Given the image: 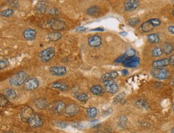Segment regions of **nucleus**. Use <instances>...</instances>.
Here are the masks:
<instances>
[{"label": "nucleus", "mask_w": 174, "mask_h": 133, "mask_svg": "<svg viewBox=\"0 0 174 133\" xmlns=\"http://www.w3.org/2000/svg\"><path fill=\"white\" fill-rule=\"evenodd\" d=\"M55 126H57V127H59V128H65L67 127V124L65 122H61V121H59V122H55Z\"/></svg>", "instance_id": "nucleus-38"}, {"label": "nucleus", "mask_w": 174, "mask_h": 133, "mask_svg": "<svg viewBox=\"0 0 174 133\" xmlns=\"http://www.w3.org/2000/svg\"><path fill=\"white\" fill-rule=\"evenodd\" d=\"M171 133H174V128L171 130Z\"/></svg>", "instance_id": "nucleus-47"}, {"label": "nucleus", "mask_w": 174, "mask_h": 133, "mask_svg": "<svg viewBox=\"0 0 174 133\" xmlns=\"http://www.w3.org/2000/svg\"><path fill=\"white\" fill-rule=\"evenodd\" d=\"M39 80L36 79V78H32V79H30L26 81V83L24 84L25 89H27L28 91H30V90H34V89L37 88L39 87Z\"/></svg>", "instance_id": "nucleus-15"}, {"label": "nucleus", "mask_w": 174, "mask_h": 133, "mask_svg": "<svg viewBox=\"0 0 174 133\" xmlns=\"http://www.w3.org/2000/svg\"><path fill=\"white\" fill-rule=\"evenodd\" d=\"M62 38V35L59 31H54L53 32L48 34V39L51 42H56Z\"/></svg>", "instance_id": "nucleus-22"}, {"label": "nucleus", "mask_w": 174, "mask_h": 133, "mask_svg": "<svg viewBox=\"0 0 174 133\" xmlns=\"http://www.w3.org/2000/svg\"><path fill=\"white\" fill-rule=\"evenodd\" d=\"M168 30H169V31L170 32V33L174 35V25L169 26V27H168Z\"/></svg>", "instance_id": "nucleus-41"}, {"label": "nucleus", "mask_w": 174, "mask_h": 133, "mask_svg": "<svg viewBox=\"0 0 174 133\" xmlns=\"http://www.w3.org/2000/svg\"><path fill=\"white\" fill-rule=\"evenodd\" d=\"M125 54H126V56H127L128 58H130V57H133V56H135L136 52H135V51L133 50V49L129 48V49L125 52Z\"/></svg>", "instance_id": "nucleus-37"}, {"label": "nucleus", "mask_w": 174, "mask_h": 133, "mask_svg": "<svg viewBox=\"0 0 174 133\" xmlns=\"http://www.w3.org/2000/svg\"><path fill=\"white\" fill-rule=\"evenodd\" d=\"M97 113H98V111L96 108H89L87 109V115L90 118H95L96 116Z\"/></svg>", "instance_id": "nucleus-30"}, {"label": "nucleus", "mask_w": 174, "mask_h": 133, "mask_svg": "<svg viewBox=\"0 0 174 133\" xmlns=\"http://www.w3.org/2000/svg\"><path fill=\"white\" fill-rule=\"evenodd\" d=\"M151 74L157 80H166L170 76V72L166 68H153L151 71Z\"/></svg>", "instance_id": "nucleus-5"}, {"label": "nucleus", "mask_w": 174, "mask_h": 133, "mask_svg": "<svg viewBox=\"0 0 174 133\" xmlns=\"http://www.w3.org/2000/svg\"><path fill=\"white\" fill-rule=\"evenodd\" d=\"M4 95L7 97L11 100H14L16 97V92L13 89H6L4 90Z\"/></svg>", "instance_id": "nucleus-26"}, {"label": "nucleus", "mask_w": 174, "mask_h": 133, "mask_svg": "<svg viewBox=\"0 0 174 133\" xmlns=\"http://www.w3.org/2000/svg\"><path fill=\"white\" fill-rule=\"evenodd\" d=\"M173 111H174V103H173Z\"/></svg>", "instance_id": "nucleus-49"}, {"label": "nucleus", "mask_w": 174, "mask_h": 133, "mask_svg": "<svg viewBox=\"0 0 174 133\" xmlns=\"http://www.w3.org/2000/svg\"><path fill=\"white\" fill-rule=\"evenodd\" d=\"M47 7H48V3L46 1H40L36 4V11L39 14H42V13L46 12Z\"/></svg>", "instance_id": "nucleus-18"}, {"label": "nucleus", "mask_w": 174, "mask_h": 133, "mask_svg": "<svg viewBox=\"0 0 174 133\" xmlns=\"http://www.w3.org/2000/svg\"><path fill=\"white\" fill-rule=\"evenodd\" d=\"M122 35H127V32H121V33H120Z\"/></svg>", "instance_id": "nucleus-46"}, {"label": "nucleus", "mask_w": 174, "mask_h": 133, "mask_svg": "<svg viewBox=\"0 0 174 133\" xmlns=\"http://www.w3.org/2000/svg\"><path fill=\"white\" fill-rule=\"evenodd\" d=\"M147 39H148V41L150 43H153V44L158 43L160 42V37H159L157 34L156 33H152L149 35L148 37H147Z\"/></svg>", "instance_id": "nucleus-24"}, {"label": "nucleus", "mask_w": 174, "mask_h": 133, "mask_svg": "<svg viewBox=\"0 0 174 133\" xmlns=\"http://www.w3.org/2000/svg\"><path fill=\"white\" fill-rule=\"evenodd\" d=\"M128 58V57L126 56V54H124V55H122V56H120L118 59H116L115 62H116V63H122V64H123Z\"/></svg>", "instance_id": "nucleus-36"}, {"label": "nucleus", "mask_w": 174, "mask_h": 133, "mask_svg": "<svg viewBox=\"0 0 174 133\" xmlns=\"http://www.w3.org/2000/svg\"><path fill=\"white\" fill-rule=\"evenodd\" d=\"M13 14H14V11L11 8L6 9V10H4V11H3L1 12V15L3 17H4V18H10V17L12 16Z\"/></svg>", "instance_id": "nucleus-31"}, {"label": "nucleus", "mask_w": 174, "mask_h": 133, "mask_svg": "<svg viewBox=\"0 0 174 133\" xmlns=\"http://www.w3.org/2000/svg\"><path fill=\"white\" fill-rule=\"evenodd\" d=\"M51 87H52L53 88L59 90V91H61V92H65V91H67V89H68L67 84L64 83V82H61V81H56V82H54V83L51 84Z\"/></svg>", "instance_id": "nucleus-20"}, {"label": "nucleus", "mask_w": 174, "mask_h": 133, "mask_svg": "<svg viewBox=\"0 0 174 133\" xmlns=\"http://www.w3.org/2000/svg\"><path fill=\"white\" fill-rule=\"evenodd\" d=\"M91 31H104V29H103L102 27L100 28V27H98V28H96V29H91Z\"/></svg>", "instance_id": "nucleus-43"}, {"label": "nucleus", "mask_w": 174, "mask_h": 133, "mask_svg": "<svg viewBox=\"0 0 174 133\" xmlns=\"http://www.w3.org/2000/svg\"><path fill=\"white\" fill-rule=\"evenodd\" d=\"M99 11H100V8H99V7L93 6V7H89L88 9L87 14H89V15H96V14H99Z\"/></svg>", "instance_id": "nucleus-27"}, {"label": "nucleus", "mask_w": 174, "mask_h": 133, "mask_svg": "<svg viewBox=\"0 0 174 133\" xmlns=\"http://www.w3.org/2000/svg\"><path fill=\"white\" fill-rule=\"evenodd\" d=\"M79 110H80V108H79L78 104L75 103H70L65 106L64 114L67 117H73L75 115H77Z\"/></svg>", "instance_id": "nucleus-6"}, {"label": "nucleus", "mask_w": 174, "mask_h": 133, "mask_svg": "<svg viewBox=\"0 0 174 133\" xmlns=\"http://www.w3.org/2000/svg\"><path fill=\"white\" fill-rule=\"evenodd\" d=\"M26 78H27L26 73L24 72H20L10 78L9 83L12 87L21 86L26 80Z\"/></svg>", "instance_id": "nucleus-2"}, {"label": "nucleus", "mask_w": 174, "mask_h": 133, "mask_svg": "<svg viewBox=\"0 0 174 133\" xmlns=\"http://www.w3.org/2000/svg\"><path fill=\"white\" fill-rule=\"evenodd\" d=\"M173 5H174V2H173Z\"/></svg>", "instance_id": "nucleus-50"}, {"label": "nucleus", "mask_w": 174, "mask_h": 133, "mask_svg": "<svg viewBox=\"0 0 174 133\" xmlns=\"http://www.w3.org/2000/svg\"><path fill=\"white\" fill-rule=\"evenodd\" d=\"M88 43L91 47H99L102 44V38L97 35H91L88 39Z\"/></svg>", "instance_id": "nucleus-11"}, {"label": "nucleus", "mask_w": 174, "mask_h": 133, "mask_svg": "<svg viewBox=\"0 0 174 133\" xmlns=\"http://www.w3.org/2000/svg\"><path fill=\"white\" fill-rule=\"evenodd\" d=\"M121 73H122V75H124V76H126V75H128V71L126 69H124L121 71Z\"/></svg>", "instance_id": "nucleus-42"}, {"label": "nucleus", "mask_w": 174, "mask_h": 133, "mask_svg": "<svg viewBox=\"0 0 174 133\" xmlns=\"http://www.w3.org/2000/svg\"><path fill=\"white\" fill-rule=\"evenodd\" d=\"M161 24V21L159 19H151V20H148L146 22H143L141 26H140V31L143 33H149L154 29V27H159Z\"/></svg>", "instance_id": "nucleus-1"}, {"label": "nucleus", "mask_w": 174, "mask_h": 133, "mask_svg": "<svg viewBox=\"0 0 174 133\" xmlns=\"http://www.w3.org/2000/svg\"><path fill=\"white\" fill-rule=\"evenodd\" d=\"M9 64V62L7 59H2L1 60H0V68H1V70H3V68H5V67H7V66H8Z\"/></svg>", "instance_id": "nucleus-34"}, {"label": "nucleus", "mask_w": 174, "mask_h": 133, "mask_svg": "<svg viewBox=\"0 0 174 133\" xmlns=\"http://www.w3.org/2000/svg\"><path fill=\"white\" fill-rule=\"evenodd\" d=\"M127 124V117L126 116H121L119 119V126L120 127H124Z\"/></svg>", "instance_id": "nucleus-35"}, {"label": "nucleus", "mask_w": 174, "mask_h": 133, "mask_svg": "<svg viewBox=\"0 0 174 133\" xmlns=\"http://www.w3.org/2000/svg\"><path fill=\"white\" fill-rule=\"evenodd\" d=\"M168 65H169V59L167 58L155 60L152 64V66L153 68H165Z\"/></svg>", "instance_id": "nucleus-17"}, {"label": "nucleus", "mask_w": 174, "mask_h": 133, "mask_svg": "<svg viewBox=\"0 0 174 133\" xmlns=\"http://www.w3.org/2000/svg\"><path fill=\"white\" fill-rule=\"evenodd\" d=\"M124 97V93H122V94L118 95L116 98H115V100H114V103H117L118 101H120L121 100H123Z\"/></svg>", "instance_id": "nucleus-39"}, {"label": "nucleus", "mask_w": 174, "mask_h": 133, "mask_svg": "<svg viewBox=\"0 0 174 133\" xmlns=\"http://www.w3.org/2000/svg\"><path fill=\"white\" fill-rule=\"evenodd\" d=\"M90 91L93 95H101L104 94V89L101 86L99 85H94L92 86L90 88Z\"/></svg>", "instance_id": "nucleus-23"}, {"label": "nucleus", "mask_w": 174, "mask_h": 133, "mask_svg": "<svg viewBox=\"0 0 174 133\" xmlns=\"http://www.w3.org/2000/svg\"><path fill=\"white\" fill-rule=\"evenodd\" d=\"M47 24L50 27L51 29H52L55 31H61V30H64V28L66 27V24L64 21L59 20V19H55V18H53L51 20H50L47 22Z\"/></svg>", "instance_id": "nucleus-7"}, {"label": "nucleus", "mask_w": 174, "mask_h": 133, "mask_svg": "<svg viewBox=\"0 0 174 133\" xmlns=\"http://www.w3.org/2000/svg\"><path fill=\"white\" fill-rule=\"evenodd\" d=\"M140 22H141V20L138 18H132V19L128 20V24L130 27H136V26L138 25Z\"/></svg>", "instance_id": "nucleus-32"}, {"label": "nucleus", "mask_w": 174, "mask_h": 133, "mask_svg": "<svg viewBox=\"0 0 174 133\" xmlns=\"http://www.w3.org/2000/svg\"><path fill=\"white\" fill-rule=\"evenodd\" d=\"M65 104L63 101H55V102L51 103L48 108H49V111L51 113L54 114V115H61L62 113L64 112V109H65Z\"/></svg>", "instance_id": "nucleus-4"}, {"label": "nucleus", "mask_w": 174, "mask_h": 133, "mask_svg": "<svg viewBox=\"0 0 174 133\" xmlns=\"http://www.w3.org/2000/svg\"><path fill=\"white\" fill-rule=\"evenodd\" d=\"M86 30V28L84 27H78L77 29H76V31H85Z\"/></svg>", "instance_id": "nucleus-44"}, {"label": "nucleus", "mask_w": 174, "mask_h": 133, "mask_svg": "<svg viewBox=\"0 0 174 133\" xmlns=\"http://www.w3.org/2000/svg\"><path fill=\"white\" fill-rule=\"evenodd\" d=\"M162 49H163L164 53L165 54V55H170L173 53L174 50V47L173 45L170 43H165V44H164L163 47H162Z\"/></svg>", "instance_id": "nucleus-25"}, {"label": "nucleus", "mask_w": 174, "mask_h": 133, "mask_svg": "<svg viewBox=\"0 0 174 133\" xmlns=\"http://www.w3.org/2000/svg\"><path fill=\"white\" fill-rule=\"evenodd\" d=\"M117 76H118V72H115V71H114V72H108V73H105V74H104V75H102V77H101V81L104 83V82H106V81L112 80L114 79H116Z\"/></svg>", "instance_id": "nucleus-19"}, {"label": "nucleus", "mask_w": 174, "mask_h": 133, "mask_svg": "<svg viewBox=\"0 0 174 133\" xmlns=\"http://www.w3.org/2000/svg\"><path fill=\"white\" fill-rule=\"evenodd\" d=\"M172 14H173V16H174V10L172 11Z\"/></svg>", "instance_id": "nucleus-48"}, {"label": "nucleus", "mask_w": 174, "mask_h": 133, "mask_svg": "<svg viewBox=\"0 0 174 133\" xmlns=\"http://www.w3.org/2000/svg\"><path fill=\"white\" fill-rule=\"evenodd\" d=\"M28 124L31 128H39L44 124V119L39 114H35Z\"/></svg>", "instance_id": "nucleus-8"}, {"label": "nucleus", "mask_w": 174, "mask_h": 133, "mask_svg": "<svg viewBox=\"0 0 174 133\" xmlns=\"http://www.w3.org/2000/svg\"><path fill=\"white\" fill-rule=\"evenodd\" d=\"M75 97L80 102H85V101L88 100V95L85 94V93H81V92L76 93L75 94Z\"/></svg>", "instance_id": "nucleus-29"}, {"label": "nucleus", "mask_w": 174, "mask_h": 133, "mask_svg": "<svg viewBox=\"0 0 174 133\" xmlns=\"http://www.w3.org/2000/svg\"><path fill=\"white\" fill-rule=\"evenodd\" d=\"M123 64L126 67H136L140 64V59L138 57H136V56L130 57V58H128L123 63Z\"/></svg>", "instance_id": "nucleus-13"}, {"label": "nucleus", "mask_w": 174, "mask_h": 133, "mask_svg": "<svg viewBox=\"0 0 174 133\" xmlns=\"http://www.w3.org/2000/svg\"><path fill=\"white\" fill-rule=\"evenodd\" d=\"M36 31H35L34 29H31V28H27L23 33H22V35L24 37V39L27 40V41H31V40H34L36 39Z\"/></svg>", "instance_id": "nucleus-16"}, {"label": "nucleus", "mask_w": 174, "mask_h": 133, "mask_svg": "<svg viewBox=\"0 0 174 133\" xmlns=\"http://www.w3.org/2000/svg\"><path fill=\"white\" fill-rule=\"evenodd\" d=\"M170 83H171L172 85H174V76L173 77V79L171 80V81H170Z\"/></svg>", "instance_id": "nucleus-45"}, {"label": "nucleus", "mask_w": 174, "mask_h": 133, "mask_svg": "<svg viewBox=\"0 0 174 133\" xmlns=\"http://www.w3.org/2000/svg\"><path fill=\"white\" fill-rule=\"evenodd\" d=\"M49 72L51 75L55 76H63L67 73V69L65 68V66H54L50 68Z\"/></svg>", "instance_id": "nucleus-12"}, {"label": "nucleus", "mask_w": 174, "mask_h": 133, "mask_svg": "<svg viewBox=\"0 0 174 133\" xmlns=\"http://www.w3.org/2000/svg\"><path fill=\"white\" fill-rule=\"evenodd\" d=\"M35 115L34 110L30 107H26L21 111V118L23 121L28 123Z\"/></svg>", "instance_id": "nucleus-9"}, {"label": "nucleus", "mask_w": 174, "mask_h": 133, "mask_svg": "<svg viewBox=\"0 0 174 133\" xmlns=\"http://www.w3.org/2000/svg\"><path fill=\"white\" fill-rule=\"evenodd\" d=\"M0 103H1V107L3 108L5 107L7 103H8V100H7V97L6 95H1V99H0Z\"/></svg>", "instance_id": "nucleus-33"}, {"label": "nucleus", "mask_w": 174, "mask_h": 133, "mask_svg": "<svg viewBox=\"0 0 174 133\" xmlns=\"http://www.w3.org/2000/svg\"><path fill=\"white\" fill-rule=\"evenodd\" d=\"M55 52L56 51H55V47H47V48H46V49H44V50H43L42 51L39 52V57L41 59V61L44 62V63H47V62H49L55 56Z\"/></svg>", "instance_id": "nucleus-3"}, {"label": "nucleus", "mask_w": 174, "mask_h": 133, "mask_svg": "<svg viewBox=\"0 0 174 133\" xmlns=\"http://www.w3.org/2000/svg\"><path fill=\"white\" fill-rule=\"evenodd\" d=\"M164 54L163 49L161 48V47H157L153 48L152 51V56L153 57H160Z\"/></svg>", "instance_id": "nucleus-28"}, {"label": "nucleus", "mask_w": 174, "mask_h": 133, "mask_svg": "<svg viewBox=\"0 0 174 133\" xmlns=\"http://www.w3.org/2000/svg\"><path fill=\"white\" fill-rule=\"evenodd\" d=\"M104 84L105 90L109 93H112V94L116 93L119 90V87L117 85V83L113 80H108L104 82Z\"/></svg>", "instance_id": "nucleus-10"}, {"label": "nucleus", "mask_w": 174, "mask_h": 133, "mask_svg": "<svg viewBox=\"0 0 174 133\" xmlns=\"http://www.w3.org/2000/svg\"><path fill=\"white\" fill-rule=\"evenodd\" d=\"M138 0H127L124 3V10L126 11H133L139 7Z\"/></svg>", "instance_id": "nucleus-14"}, {"label": "nucleus", "mask_w": 174, "mask_h": 133, "mask_svg": "<svg viewBox=\"0 0 174 133\" xmlns=\"http://www.w3.org/2000/svg\"><path fill=\"white\" fill-rule=\"evenodd\" d=\"M34 104L36 106V108L39 109V110H43V109H45L47 108L48 104H47V100H45L44 98H39L35 101Z\"/></svg>", "instance_id": "nucleus-21"}, {"label": "nucleus", "mask_w": 174, "mask_h": 133, "mask_svg": "<svg viewBox=\"0 0 174 133\" xmlns=\"http://www.w3.org/2000/svg\"><path fill=\"white\" fill-rule=\"evenodd\" d=\"M169 64H170L171 66H174V55H173V56H171L170 57H169Z\"/></svg>", "instance_id": "nucleus-40"}]
</instances>
